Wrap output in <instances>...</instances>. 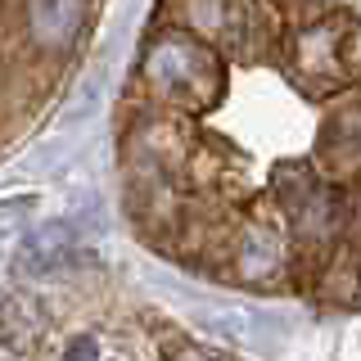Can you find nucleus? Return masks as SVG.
Segmentation results:
<instances>
[{"mask_svg": "<svg viewBox=\"0 0 361 361\" xmlns=\"http://www.w3.org/2000/svg\"><path fill=\"white\" fill-rule=\"evenodd\" d=\"M172 361H212V357H203V353H199V348H185V353H176Z\"/></svg>", "mask_w": 361, "mask_h": 361, "instance_id": "nucleus-8", "label": "nucleus"}, {"mask_svg": "<svg viewBox=\"0 0 361 361\" xmlns=\"http://www.w3.org/2000/svg\"><path fill=\"white\" fill-rule=\"evenodd\" d=\"M240 276L257 280V276H276L280 262H285V244L276 240V231L271 226H248L244 240H240Z\"/></svg>", "mask_w": 361, "mask_h": 361, "instance_id": "nucleus-5", "label": "nucleus"}, {"mask_svg": "<svg viewBox=\"0 0 361 361\" xmlns=\"http://www.w3.org/2000/svg\"><path fill=\"white\" fill-rule=\"evenodd\" d=\"M63 361H99L95 338H73V343H68V357H63Z\"/></svg>", "mask_w": 361, "mask_h": 361, "instance_id": "nucleus-7", "label": "nucleus"}, {"mask_svg": "<svg viewBox=\"0 0 361 361\" xmlns=\"http://www.w3.org/2000/svg\"><path fill=\"white\" fill-rule=\"evenodd\" d=\"M185 14L195 27L221 37L226 45H244V27H248L244 0H185Z\"/></svg>", "mask_w": 361, "mask_h": 361, "instance_id": "nucleus-4", "label": "nucleus"}, {"mask_svg": "<svg viewBox=\"0 0 361 361\" xmlns=\"http://www.w3.org/2000/svg\"><path fill=\"white\" fill-rule=\"evenodd\" d=\"M293 73L307 86L338 82L343 63H338V27L334 23H316V27L298 32V41H293Z\"/></svg>", "mask_w": 361, "mask_h": 361, "instance_id": "nucleus-2", "label": "nucleus"}, {"mask_svg": "<svg viewBox=\"0 0 361 361\" xmlns=\"http://www.w3.org/2000/svg\"><path fill=\"white\" fill-rule=\"evenodd\" d=\"M145 77L163 90L167 99L190 109H208L221 95V63L208 45H199L185 32H167L145 54Z\"/></svg>", "mask_w": 361, "mask_h": 361, "instance_id": "nucleus-1", "label": "nucleus"}, {"mask_svg": "<svg viewBox=\"0 0 361 361\" xmlns=\"http://www.w3.org/2000/svg\"><path fill=\"white\" fill-rule=\"evenodd\" d=\"M27 27L37 45L45 50H63L82 27V0H32L27 5Z\"/></svg>", "mask_w": 361, "mask_h": 361, "instance_id": "nucleus-3", "label": "nucleus"}, {"mask_svg": "<svg viewBox=\"0 0 361 361\" xmlns=\"http://www.w3.org/2000/svg\"><path fill=\"white\" fill-rule=\"evenodd\" d=\"M330 154L338 163H361V109H353L330 127Z\"/></svg>", "mask_w": 361, "mask_h": 361, "instance_id": "nucleus-6", "label": "nucleus"}]
</instances>
